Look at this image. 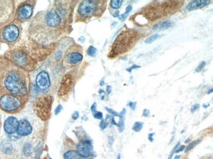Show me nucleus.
I'll use <instances>...</instances> for the list:
<instances>
[{
    "label": "nucleus",
    "mask_w": 213,
    "mask_h": 159,
    "mask_svg": "<svg viewBox=\"0 0 213 159\" xmlns=\"http://www.w3.org/2000/svg\"><path fill=\"white\" fill-rule=\"evenodd\" d=\"M179 145H180V142H178V144H176V145L175 146V148L172 149V151H171V153H170L169 156H168V159H171V158H172V156H173V154L175 153L176 149H177L178 148Z\"/></svg>",
    "instance_id": "obj_24"
},
{
    "label": "nucleus",
    "mask_w": 213,
    "mask_h": 159,
    "mask_svg": "<svg viewBox=\"0 0 213 159\" xmlns=\"http://www.w3.org/2000/svg\"><path fill=\"white\" fill-rule=\"evenodd\" d=\"M172 25V22L170 20H165L160 24H156L153 27V29L157 30V29H167V28L170 27Z\"/></svg>",
    "instance_id": "obj_17"
},
{
    "label": "nucleus",
    "mask_w": 213,
    "mask_h": 159,
    "mask_svg": "<svg viewBox=\"0 0 213 159\" xmlns=\"http://www.w3.org/2000/svg\"><path fill=\"white\" fill-rule=\"evenodd\" d=\"M0 127H1V120H0Z\"/></svg>",
    "instance_id": "obj_47"
},
{
    "label": "nucleus",
    "mask_w": 213,
    "mask_h": 159,
    "mask_svg": "<svg viewBox=\"0 0 213 159\" xmlns=\"http://www.w3.org/2000/svg\"><path fill=\"white\" fill-rule=\"evenodd\" d=\"M185 148H186V147H185V145H181V146H180V148H178L177 149H176V152L175 153H180V152H181V151H182L185 149Z\"/></svg>",
    "instance_id": "obj_35"
},
{
    "label": "nucleus",
    "mask_w": 213,
    "mask_h": 159,
    "mask_svg": "<svg viewBox=\"0 0 213 159\" xmlns=\"http://www.w3.org/2000/svg\"><path fill=\"white\" fill-rule=\"evenodd\" d=\"M126 113V110L123 108V111L121 112V113L119 114V123H118V126L119 127V131L120 132H122L125 128V123H124V120H125V114Z\"/></svg>",
    "instance_id": "obj_18"
},
{
    "label": "nucleus",
    "mask_w": 213,
    "mask_h": 159,
    "mask_svg": "<svg viewBox=\"0 0 213 159\" xmlns=\"http://www.w3.org/2000/svg\"><path fill=\"white\" fill-rule=\"evenodd\" d=\"M21 97L9 93H3L0 95V108L7 112H14L22 107Z\"/></svg>",
    "instance_id": "obj_5"
},
{
    "label": "nucleus",
    "mask_w": 213,
    "mask_h": 159,
    "mask_svg": "<svg viewBox=\"0 0 213 159\" xmlns=\"http://www.w3.org/2000/svg\"><path fill=\"white\" fill-rule=\"evenodd\" d=\"M119 12L118 11H116L115 13H114L113 14V16L114 17H119Z\"/></svg>",
    "instance_id": "obj_40"
},
{
    "label": "nucleus",
    "mask_w": 213,
    "mask_h": 159,
    "mask_svg": "<svg viewBox=\"0 0 213 159\" xmlns=\"http://www.w3.org/2000/svg\"><path fill=\"white\" fill-rule=\"evenodd\" d=\"M106 1L85 0L80 3L76 13V22H85L92 17H99L106 8Z\"/></svg>",
    "instance_id": "obj_3"
},
{
    "label": "nucleus",
    "mask_w": 213,
    "mask_h": 159,
    "mask_svg": "<svg viewBox=\"0 0 213 159\" xmlns=\"http://www.w3.org/2000/svg\"><path fill=\"white\" fill-rule=\"evenodd\" d=\"M127 15H128V14H127L126 13H123V14H121L120 16H119V18L120 20H121V21L123 22V21H124L126 19Z\"/></svg>",
    "instance_id": "obj_33"
},
{
    "label": "nucleus",
    "mask_w": 213,
    "mask_h": 159,
    "mask_svg": "<svg viewBox=\"0 0 213 159\" xmlns=\"http://www.w3.org/2000/svg\"><path fill=\"white\" fill-rule=\"evenodd\" d=\"M200 142H201V140H195V141H194V142H192L191 143H190V144H189V145L186 147V148H186V149H185V153H187V152H188L190 150L192 149L193 148H194L195 146H196L197 145H198Z\"/></svg>",
    "instance_id": "obj_22"
},
{
    "label": "nucleus",
    "mask_w": 213,
    "mask_h": 159,
    "mask_svg": "<svg viewBox=\"0 0 213 159\" xmlns=\"http://www.w3.org/2000/svg\"><path fill=\"white\" fill-rule=\"evenodd\" d=\"M150 112L149 110H148V109L144 110V111H143V116H144V117H149V116H150Z\"/></svg>",
    "instance_id": "obj_32"
},
{
    "label": "nucleus",
    "mask_w": 213,
    "mask_h": 159,
    "mask_svg": "<svg viewBox=\"0 0 213 159\" xmlns=\"http://www.w3.org/2000/svg\"><path fill=\"white\" fill-rule=\"evenodd\" d=\"M190 139H189V138H188V139H187L186 141H185V143H186V144H187L188 143V142H190Z\"/></svg>",
    "instance_id": "obj_43"
},
{
    "label": "nucleus",
    "mask_w": 213,
    "mask_h": 159,
    "mask_svg": "<svg viewBox=\"0 0 213 159\" xmlns=\"http://www.w3.org/2000/svg\"><path fill=\"white\" fill-rule=\"evenodd\" d=\"M199 107H200V106H199V104H194V105L193 106V107H191V112H195V110H198V109L199 108Z\"/></svg>",
    "instance_id": "obj_31"
},
{
    "label": "nucleus",
    "mask_w": 213,
    "mask_h": 159,
    "mask_svg": "<svg viewBox=\"0 0 213 159\" xmlns=\"http://www.w3.org/2000/svg\"><path fill=\"white\" fill-rule=\"evenodd\" d=\"M13 10V2L0 1V24L6 22L11 18Z\"/></svg>",
    "instance_id": "obj_10"
},
{
    "label": "nucleus",
    "mask_w": 213,
    "mask_h": 159,
    "mask_svg": "<svg viewBox=\"0 0 213 159\" xmlns=\"http://www.w3.org/2000/svg\"><path fill=\"white\" fill-rule=\"evenodd\" d=\"M12 59L19 67H25L28 63L29 59L26 54L22 52H17L12 56Z\"/></svg>",
    "instance_id": "obj_14"
},
{
    "label": "nucleus",
    "mask_w": 213,
    "mask_h": 159,
    "mask_svg": "<svg viewBox=\"0 0 213 159\" xmlns=\"http://www.w3.org/2000/svg\"><path fill=\"white\" fill-rule=\"evenodd\" d=\"M62 26V18L55 9L40 12L32 23L34 35L39 43L49 44L57 39Z\"/></svg>",
    "instance_id": "obj_1"
},
{
    "label": "nucleus",
    "mask_w": 213,
    "mask_h": 159,
    "mask_svg": "<svg viewBox=\"0 0 213 159\" xmlns=\"http://www.w3.org/2000/svg\"><path fill=\"white\" fill-rule=\"evenodd\" d=\"M35 83L40 91L43 93L50 92L51 89V77L46 71L42 70L35 76Z\"/></svg>",
    "instance_id": "obj_8"
},
{
    "label": "nucleus",
    "mask_w": 213,
    "mask_h": 159,
    "mask_svg": "<svg viewBox=\"0 0 213 159\" xmlns=\"http://www.w3.org/2000/svg\"><path fill=\"white\" fill-rule=\"evenodd\" d=\"M34 1H29L22 3L18 8L17 12V18L21 22H25L28 20L33 14Z\"/></svg>",
    "instance_id": "obj_9"
},
{
    "label": "nucleus",
    "mask_w": 213,
    "mask_h": 159,
    "mask_svg": "<svg viewBox=\"0 0 213 159\" xmlns=\"http://www.w3.org/2000/svg\"><path fill=\"white\" fill-rule=\"evenodd\" d=\"M74 159H81V158H78V157H77V158H74Z\"/></svg>",
    "instance_id": "obj_46"
},
{
    "label": "nucleus",
    "mask_w": 213,
    "mask_h": 159,
    "mask_svg": "<svg viewBox=\"0 0 213 159\" xmlns=\"http://www.w3.org/2000/svg\"><path fill=\"white\" fill-rule=\"evenodd\" d=\"M18 124L19 121L17 119V118L13 116L9 117L7 118L5 122H4V130H5V132L7 134H9V135L13 134L16 132H17Z\"/></svg>",
    "instance_id": "obj_12"
},
{
    "label": "nucleus",
    "mask_w": 213,
    "mask_h": 159,
    "mask_svg": "<svg viewBox=\"0 0 213 159\" xmlns=\"http://www.w3.org/2000/svg\"><path fill=\"white\" fill-rule=\"evenodd\" d=\"M137 41V32L132 30L122 31L115 40L111 46L109 57L111 58L127 52L135 46Z\"/></svg>",
    "instance_id": "obj_4"
},
{
    "label": "nucleus",
    "mask_w": 213,
    "mask_h": 159,
    "mask_svg": "<svg viewBox=\"0 0 213 159\" xmlns=\"http://www.w3.org/2000/svg\"><path fill=\"white\" fill-rule=\"evenodd\" d=\"M212 89H211V91H210V90H209V91H208V92L207 93H208V94H209V93H212Z\"/></svg>",
    "instance_id": "obj_44"
},
{
    "label": "nucleus",
    "mask_w": 213,
    "mask_h": 159,
    "mask_svg": "<svg viewBox=\"0 0 213 159\" xmlns=\"http://www.w3.org/2000/svg\"><path fill=\"white\" fill-rule=\"evenodd\" d=\"M161 37V35H160L159 34H158V33L154 34V35H151L150 37H149L147 38L145 40H144V43H145L146 44H151L153 42H154L155 40H156L157 39L160 38Z\"/></svg>",
    "instance_id": "obj_20"
},
{
    "label": "nucleus",
    "mask_w": 213,
    "mask_h": 159,
    "mask_svg": "<svg viewBox=\"0 0 213 159\" xmlns=\"http://www.w3.org/2000/svg\"><path fill=\"white\" fill-rule=\"evenodd\" d=\"M32 132V127L30 122L26 119H22L19 121L17 134L21 136H27Z\"/></svg>",
    "instance_id": "obj_13"
},
{
    "label": "nucleus",
    "mask_w": 213,
    "mask_h": 159,
    "mask_svg": "<svg viewBox=\"0 0 213 159\" xmlns=\"http://www.w3.org/2000/svg\"><path fill=\"white\" fill-rule=\"evenodd\" d=\"M106 110L108 112L110 113L111 114H112V115H113L114 116H119V114L117 112H115V110H114L110 109V108H106Z\"/></svg>",
    "instance_id": "obj_27"
},
{
    "label": "nucleus",
    "mask_w": 213,
    "mask_h": 159,
    "mask_svg": "<svg viewBox=\"0 0 213 159\" xmlns=\"http://www.w3.org/2000/svg\"><path fill=\"white\" fill-rule=\"evenodd\" d=\"M117 159H121V155L120 154H119L118 157V158Z\"/></svg>",
    "instance_id": "obj_45"
},
{
    "label": "nucleus",
    "mask_w": 213,
    "mask_h": 159,
    "mask_svg": "<svg viewBox=\"0 0 213 159\" xmlns=\"http://www.w3.org/2000/svg\"><path fill=\"white\" fill-rule=\"evenodd\" d=\"M77 151L79 156L83 158H88L91 156L93 153V147L92 145L91 141L88 140H82L78 144Z\"/></svg>",
    "instance_id": "obj_11"
},
{
    "label": "nucleus",
    "mask_w": 213,
    "mask_h": 159,
    "mask_svg": "<svg viewBox=\"0 0 213 159\" xmlns=\"http://www.w3.org/2000/svg\"><path fill=\"white\" fill-rule=\"evenodd\" d=\"M78 156L79 154L76 149L68 150L63 154V158L64 159H74Z\"/></svg>",
    "instance_id": "obj_16"
},
{
    "label": "nucleus",
    "mask_w": 213,
    "mask_h": 159,
    "mask_svg": "<svg viewBox=\"0 0 213 159\" xmlns=\"http://www.w3.org/2000/svg\"><path fill=\"white\" fill-rule=\"evenodd\" d=\"M21 33V27L17 22L11 23L3 27L0 31V39L7 44L14 43L19 38Z\"/></svg>",
    "instance_id": "obj_6"
},
{
    "label": "nucleus",
    "mask_w": 213,
    "mask_h": 159,
    "mask_svg": "<svg viewBox=\"0 0 213 159\" xmlns=\"http://www.w3.org/2000/svg\"><path fill=\"white\" fill-rule=\"evenodd\" d=\"M96 53V49L92 46H90L89 48H88L87 50V54L89 56L91 57H94Z\"/></svg>",
    "instance_id": "obj_23"
},
{
    "label": "nucleus",
    "mask_w": 213,
    "mask_h": 159,
    "mask_svg": "<svg viewBox=\"0 0 213 159\" xmlns=\"http://www.w3.org/2000/svg\"><path fill=\"white\" fill-rule=\"evenodd\" d=\"M96 104L94 103L92 105V107H91V111L93 112V113H95L96 112Z\"/></svg>",
    "instance_id": "obj_37"
},
{
    "label": "nucleus",
    "mask_w": 213,
    "mask_h": 159,
    "mask_svg": "<svg viewBox=\"0 0 213 159\" xmlns=\"http://www.w3.org/2000/svg\"><path fill=\"white\" fill-rule=\"evenodd\" d=\"M132 9V6H131V5H128V6L127 7V8H126V10H125V13H126L127 14H128V13H130V12H131Z\"/></svg>",
    "instance_id": "obj_34"
},
{
    "label": "nucleus",
    "mask_w": 213,
    "mask_h": 159,
    "mask_svg": "<svg viewBox=\"0 0 213 159\" xmlns=\"http://www.w3.org/2000/svg\"><path fill=\"white\" fill-rule=\"evenodd\" d=\"M136 105V102H130V103L128 104V106H129L130 108L132 110H135Z\"/></svg>",
    "instance_id": "obj_30"
},
{
    "label": "nucleus",
    "mask_w": 213,
    "mask_h": 159,
    "mask_svg": "<svg viewBox=\"0 0 213 159\" xmlns=\"http://www.w3.org/2000/svg\"><path fill=\"white\" fill-rule=\"evenodd\" d=\"M140 66H138V65H132V67H131L130 68H128L127 69V71L128 72H131V71L132 70V69H134V68H140Z\"/></svg>",
    "instance_id": "obj_36"
},
{
    "label": "nucleus",
    "mask_w": 213,
    "mask_h": 159,
    "mask_svg": "<svg viewBox=\"0 0 213 159\" xmlns=\"http://www.w3.org/2000/svg\"><path fill=\"white\" fill-rule=\"evenodd\" d=\"M106 91H107V93H108V94H110V93H111V86H110V85H108L107 88H106Z\"/></svg>",
    "instance_id": "obj_39"
},
{
    "label": "nucleus",
    "mask_w": 213,
    "mask_h": 159,
    "mask_svg": "<svg viewBox=\"0 0 213 159\" xmlns=\"http://www.w3.org/2000/svg\"><path fill=\"white\" fill-rule=\"evenodd\" d=\"M205 64H206V62H202L201 63L199 64V65L198 67V68H196L195 71H196L197 72H199L203 70V68L205 67Z\"/></svg>",
    "instance_id": "obj_25"
},
{
    "label": "nucleus",
    "mask_w": 213,
    "mask_h": 159,
    "mask_svg": "<svg viewBox=\"0 0 213 159\" xmlns=\"http://www.w3.org/2000/svg\"><path fill=\"white\" fill-rule=\"evenodd\" d=\"M2 84L7 92L20 97L29 91L28 75L17 65H9L3 71Z\"/></svg>",
    "instance_id": "obj_2"
},
{
    "label": "nucleus",
    "mask_w": 213,
    "mask_h": 159,
    "mask_svg": "<svg viewBox=\"0 0 213 159\" xmlns=\"http://www.w3.org/2000/svg\"><path fill=\"white\" fill-rule=\"evenodd\" d=\"M207 107H209V104H207V105H205V104H204V105H203V107H204V108H207Z\"/></svg>",
    "instance_id": "obj_42"
},
{
    "label": "nucleus",
    "mask_w": 213,
    "mask_h": 159,
    "mask_svg": "<svg viewBox=\"0 0 213 159\" xmlns=\"http://www.w3.org/2000/svg\"><path fill=\"white\" fill-rule=\"evenodd\" d=\"M143 128V123L142 122L136 121L132 126V130L136 132H139Z\"/></svg>",
    "instance_id": "obj_21"
},
{
    "label": "nucleus",
    "mask_w": 213,
    "mask_h": 159,
    "mask_svg": "<svg viewBox=\"0 0 213 159\" xmlns=\"http://www.w3.org/2000/svg\"><path fill=\"white\" fill-rule=\"evenodd\" d=\"M94 117L97 119H102L103 117V114L101 112H96L94 113Z\"/></svg>",
    "instance_id": "obj_26"
},
{
    "label": "nucleus",
    "mask_w": 213,
    "mask_h": 159,
    "mask_svg": "<svg viewBox=\"0 0 213 159\" xmlns=\"http://www.w3.org/2000/svg\"><path fill=\"white\" fill-rule=\"evenodd\" d=\"M211 2V1H208V0H195V1H192L188 4L186 7V10L190 11L197 9H201V8L209 5Z\"/></svg>",
    "instance_id": "obj_15"
},
{
    "label": "nucleus",
    "mask_w": 213,
    "mask_h": 159,
    "mask_svg": "<svg viewBox=\"0 0 213 159\" xmlns=\"http://www.w3.org/2000/svg\"><path fill=\"white\" fill-rule=\"evenodd\" d=\"M50 159H52V158H50Z\"/></svg>",
    "instance_id": "obj_48"
},
{
    "label": "nucleus",
    "mask_w": 213,
    "mask_h": 159,
    "mask_svg": "<svg viewBox=\"0 0 213 159\" xmlns=\"http://www.w3.org/2000/svg\"><path fill=\"white\" fill-rule=\"evenodd\" d=\"M154 135V133H153V134H150L149 136H148V139H149L150 142H154V138H153V136Z\"/></svg>",
    "instance_id": "obj_38"
},
{
    "label": "nucleus",
    "mask_w": 213,
    "mask_h": 159,
    "mask_svg": "<svg viewBox=\"0 0 213 159\" xmlns=\"http://www.w3.org/2000/svg\"><path fill=\"white\" fill-rule=\"evenodd\" d=\"M83 58V48L78 44H74L64 54L63 63L65 66H73L81 62Z\"/></svg>",
    "instance_id": "obj_7"
},
{
    "label": "nucleus",
    "mask_w": 213,
    "mask_h": 159,
    "mask_svg": "<svg viewBox=\"0 0 213 159\" xmlns=\"http://www.w3.org/2000/svg\"><path fill=\"white\" fill-rule=\"evenodd\" d=\"M62 106L61 104H58L57 106V107L55 109V115L57 116L58 114L62 111Z\"/></svg>",
    "instance_id": "obj_28"
},
{
    "label": "nucleus",
    "mask_w": 213,
    "mask_h": 159,
    "mask_svg": "<svg viewBox=\"0 0 213 159\" xmlns=\"http://www.w3.org/2000/svg\"><path fill=\"white\" fill-rule=\"evenodd\" d=\"M79 112H77V111H75L73 113H72V119H73L74 120H76V119H78V118H79Z\"/></svg>",
    "instance_id": "obj_29"
},
{
    "label": "nucleus",
    "mask_w": 213,
    "mask_h": 159,
    "mask_svg": "<svg viewBox=\"0 0 213 159\" xmlns=\"http://www.w3.org/2000/svg\"><path fill=\"white\" fill-rule=\"evenodd\" d=\"M180 155H176L175 156L174 159H180Z\"/></svg>",
    "instance_id": "obj_41"
},
{
    "label": "nucleus",
    "mask_w": 213,
    "mask_h": 159,
    "mask_svg": "<svg viewBox=\"0 0 213 159\" xmlns=\"http://www.w3.org/2000/svg\"><path fill=\"white\" fill-rule=\"evenodd\" d=\"M122 3V0H111L110 3V8L112 10H117L121 7Z\"/></svg>",
    "instance_id": "obj_19"
}]
</instances>
